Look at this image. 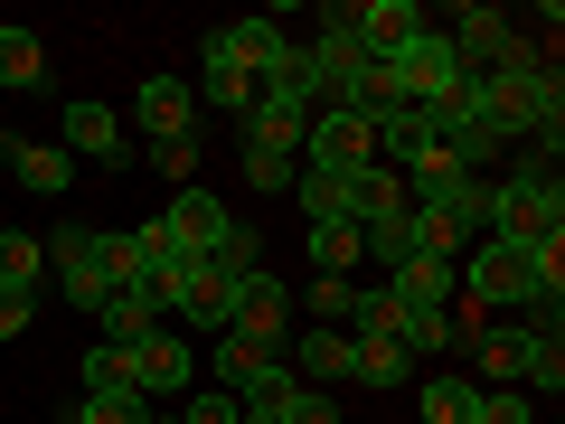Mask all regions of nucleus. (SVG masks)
I'll use <instances>...</instances> for the list:
<instances>
[{
	"mask_svg": "<svg viewBox=\"0 0 565 424\" xmlns=\"http://www.w3.org/2000/svg\"><path fill=\"white\" fill-rule=\"evenodd\" d=\"M490 236L500 245H556L565 236V180L546 161H527L519 180L490 189Z\"/></svg>",
	"mask_w": 565,
	"mask_h": 424,
	"instance_id": "obj_1",
	"label": "nucleus"
},
{
	"mask_svg": "<svg viewBox=\"0 0 565 424\" xmlns=\"http://www.w3.org/2000/svg\"><path fill=\"white\" fill-rule=\"evenodd\" d=\"M386 76H396V104H405V114H424V104H452L471 76H481V66H462V57H452V39H444V29H415V39H405L396 57H386Z\"/></svg>",
	"mask_w": 565,
	"mask_h": 424,
	"instance_id": "obj_2",
	"label": "nucleus"
},
{
	"mask_svg": "<svg viewBox=\"0 0 565 424\" xmlns=\"http://www.w3.org/2000/svg\"><path fill=\"white\" fill-rule=\"evenodd\" d=\"M226 330H236V340H264L282 359V349H292V293H282V274L245 264V274L226 283Z\"/></svg>",
	"mask_w": 565,
	"mask_h": 424,
	"instance_id": "obj_3",
	"label": "nucleus"
},
{
	"mask_svg": "<svg viewBox=\"0 0 565 424\" xmlns=\"http://www.w3.org/2000/svg\"><path fill=\"white\" fill-rule=\"evenodd\" d=\"M255 57H245V39L236 29H207V47H199V85H189V95H199V114L207 104H226V114L245 123V104H255Z\"/></svg>",
	"mask_w": 565,
	"mask_h": 424,
	"instance_id": "obj_4",
	"label": "nucleus"
},
{
	"mask_svg": "<svg viewBox=\"0 0 565 424\" xmlns=\"http://www.w3.org/2000/svg\"><path fill=\"white\" fill-rule=\"evenodd\" d=\"M122 359H132V396L141 405H161V396H189V378H199V359H189V340L180 330H141L132 349H122Z\"/></svg>",
	"mask_w": 565,
	"mask_h": 424,
	"instance_id": "obj_5",
	"label": "nucleus"
},
{
	"mask_svg": "<svg viewBox=\"0 0 565 424\" xmlns=\"http://www.w3.org/2000/svg\"><path fill=\"white\" fill-rule=\"evenodd\" d=\"M161 236L180 245L189 264H207V255H226L236 218H226V199H217V189H180V199H170V218H161Z\"/></svg>",
	"mask_w": 565,
	"mask_h": 424,
	"instance_id": "obj_6",
	"label": "nucleus"
},
{
	"mask_svg": "<svg viewBox=\"0 0 565 424\" xmlns=\"http://www.w3.org/2000/svg\"><path fill=\"white\" fill-rule=\"evenodd\" d=\"M471 311H500V303H527L537 283H527V245H500V236H481L471 245Z\"/></svg>",
	"mask_w": 565,
	"mask_h": 424,
	"instance_id": "obj_7",
	"label": "nucleus"
},
{
	"mask_svg": "<svg viewBox=\"0 0 565 424\" xmlns=\"http://www.w3.org/2000/svg\"><path fill=\"white\" fill-rule=\"evenodd\" d=\"M47 264H57V293L95 321L104 293H114V283H104V264H95V226H57V236H47Z\"/></svg>",
	"mask_w": 565,
	"mask_h": 424,
	"instance_id": "obj_8",
	"label": "nucleus"
},
{
	"mask_svg": "<svg viewBox=\"0 0 565 424\" xmlns=\"http://www.w3.org/2000/svg\"><path fill=\"white\" fill-rule=\"evenodd\" d=\"M57 151H66V161H122V114H114V104H95V95H85V104H57Z\"/></svg>",
	"mask_w": 565,
	"mask_h": 424,
	"instance_id": "obj_9",
	"label": "nucleus"
},
{
	"mask_svg": "<svg viewBox=\"0 0 565 424\" xmlns=\"http://www.w3.org/2000/svg\"><path fill=\"white\" fill-rule=\"evenodd\" d=\"M132 114H141V132H151V141H199V95H189L180 76H141Z\"/></svg>",
	"mask_w": 565,
	"mask_h": 424,
	"instance_id": "obj_10",
	"label": "nucleus"
},
{
	"mask_svg": "<svg viewBox=\"0 0 565 424\" xmlns=\"http://www.w3.org/2000/svg\"><path fill=\"white\" fill-rule=\"evenodd\" d=\"M0 161L20 170V189H39V199H66V189H76V161H66L57 141H20V132H0Z\"/></svg>",
	"mask_w": 565,
	"mask_h": 424,
	"instance_id": "obj_11",
	"label": "nucleus"
},
{
	"mask_svg": "<svg viewBox=\"0 0 565 424\" xmlns=\"http://www.w3.org/2000/svg\"><path fill=\"white\" fill-rule=\"evenodd\" d=\"M141 330H161V293H151V283H114V293H104V311H95V340L132 349Z\"/></svg>",
	"mask_w": 565,
	"mask_h": 424,
	"instance_id": "obj_12",
	"label": "nucleus"
},
{
	"mask_svg": "<svg viewBox=\"0 0 565 424\" xmlns=\"http://www.w3.org/2000/svg\"><path fill=\"white\" fill-rule=\"evenodd\" d=\"M349 29H359L367 57H396V47L424 29V10H415V0H359V10H349Z\"/></svg>",
	"mask_w": 565,
	"mask_h": 424,
	"instance_id": "obj_13",
	"label": "nucleus"
},
{
	"mask_svg": "<svg viewBox=\"0 0 565 424\" xmlns=\"http://www.w3.org/2000/svg\"><path fill=\"white\" fill-rule=\"evenodd\" d=\"M255 104H282V114H321V76H311V57H302V47H282V57L264 66Z\"/></svg>",
	"mask_w": 565,
	"mask_h": 424,
	"instance_id": "obj_14",
	"label": "nucleus"
},
{
	"mask_svg": "<svg viewBox=\"0 0 565 424\" xmlns=\"http://www.w3.org/2000/svg\"><path fill=\"white\" fill-rule=\"evenodd\" d=\"M282 368H292L302 386L349 378V330H321V321H311V330H292V359H282Z\"/></svg>",
	"mask_w": 565,
	"mask_h": 424,
	"instance_id": "obj_15",
	"label": "nucleus"
},
{
	"mask_svg": "<svg viewBox=\"0 0 565 424\" xmlns=\"http://www.w3.org/2000/svg\"><path fill=\"white\" fill-rule=\"evenodd\" d=\"M302 132H311V114H282V104H245V123H236L245 151H282V161H302Z\"/></svg>",
	"mask_w": 565,
	"mask_h": 424,
	"instance_id": "obj_16",
	"label": "nucleus"
},
{
	"mask_svg": "<svg viewBox=\"0 0 565 424\" xmlns=\"http://www.w3.org/2000/svg\"><path fill=\"white\" fill-rule=\"evenodd\" d=\"M39 85H47L39 29H0V95H39Z\"/></svg>",
	"mask_w": 565,
	"mask_h": 424,
	"instance_id": "obj_17",
	"label": "nucleus"
},
{
	"mask_svg": "<svg viewBox=\"0 0 565 424\" xmlns=\"http://www.w3.org/2000/svg\"><path fill=\"white\" fill-rule=\"evenodd\" d=\"M292 405H302V378L274 368L264 386H245V396H236V424H292Z\"/></svg>",
	"mask_w": 565,
	"mask_h": 424,
	"instance_id": "obj_18",
	"label": "nucleus"
},
{
	"mask_svg": "<svg viewBox=\"0 0 565 424\" xmlns=\"http://www.w3.org/2000/svg\"><path fill=\"white\" fill-rule=\"evenodd\" d=\"M292 199H302V218L311 226H330V218H349V170H292Z\"/></svg>",
	"mask_w": 565,
	"mask_h": 424,
	"instance_id": "obj_19",
	"label": "nucleus"
},
{
	"mask_svg": "<svg viewBox=\"0 0 565 424\" xmlns=\"http://www.w3.org/2000/svg\"><path fill=\"white\" fill-rule=\"evenodd\" d=\"M274 368H282V359H274L264 340H236V330L217 340V378H226V396H245V386H264Z\"/></svg>",
	"mask_w": 565,
	"mask_h": 424,
	"instance_id": "obj_20",
	"label": "nucleus"
},
{
	"mask_svg": "<svg viewBox=\"0 0 565 424\" xmlns=\"http://www.w3.org/2000/svg\"><path fill=\"white\" fill-rule=\"evenodd\" d=\"M519 378L556 405V386H565V340H556V330H519Z\"/></svg>",
	"mask_w": 565,
	"mask_h": 424,
	"instance_id": "obj_21",
	"label": "nucleus"
},
{
	"mask_svg": "<svg viewBox=\"0 0 565 424\" xmlns=\"http://www.w3.org/2000/svg\"><path fill=\"white\" fill-rule=\"evenodd\" d=\"M367 255V236L349 218H330V226H311V274H330V283H349V264Z\"/></svg>",
	"mask_w": 565,
	"mask_h": 424,
	"instance_id": "obj_22",
	"label": "nucleus"
},
{
	"mask_svg": "<svg viewBox=\"0 0 565 424\" xmlns=\"http://www.w3.org/2000/svg\"><path fill=\"white\" fill-rule=\"evenodd\" d=\"M349 378H359V386H405L415 359H405L396 340H349Z\"/></svg>",
	"mask_w": 565,
	"mask_h": 424,
	"instance_id": "obj_23",
	"label": "nucleus"
},
{
	"mask_svg": "<svg viewBox=\"0 0 565 424\" xmlns=\"http://www.w3.org/2000/svg\"><path fill=\"white\" fill-rule=\"evenodd\" d=\"M85 396H132V359L114 340H85Z\"/></svg>",
	"mask_w": 565,
	"mask_h": 424,
	"instance_id": "obj_24",
	"label": "nucleus"
},
{
	"mask_svg": "<svg viewBox=\"0 0 565 424\" xmlns=\"http://www.w3.org/2000/svg\"><path fill=\"white\" fill-rule=\"evenodd\" d=\"M424 424H471V405H481V396H471V378H424Z\"/></svg>",
	"mask_w": 565,
	"mask_h": 424,
	"instance_id": "obj_25",
	"label": "nucleus"
},
{
	"mask_svg": "<svg viewBox=\"0 0 565 424\" xmlns=\"http://www.w3.org/2000/svg\"><path fill=\"white\" fill-rule=\"evenodd\" d=\"M39 264H47V245H39V236L0 226V283H39Z\"/></svg>",
	"mask_w": 565,
	"mask_h": 424,
	"instance_id": "obj_26",
	"label": "nucleus"
},
{
	"mask_svg": "<svg viewBox=\"0 0 565 424\" xmlns=\"http://www.w3.org/2000/svg\"><path fill=\"white\" fill-rule=\"evenodd\" d=\"M471 359H481L490 386H509V378H519V330H481V340H471Z\"/></svg>",
	"mask_w": 565,
	"mask_h": 424,
	"instance_id": "obj_27",
	"label": "nucleus"
},
{
	"mask_svg": "<svg viewBox=\"0 0 565 424\" xmlns=\"http://www.w3.org/2000/svg\"><path fill=\"white\" fill-rule=\"evenodd\" d=\"M471 424H537V396H519V386H481Z\"/></svg>",
	"mask_w": 565,
	"mask_h": 424,
	"instance_id": "obj_28",
	"label": "nucleus"
},
{
	"mask_svg": "<svg viewBox=\"0 0 565 424\" xmlns=\"http://www.w3.org/2000/svg\"><path fill=\"white\" fill-rule=\"evenodd\" d=\"M161 405H141V396H85L76 405V424H151Z\"/></svg>",
	"mask_w": 565,
	"mask_h": 424,
	"instance_id": "obj_29",
	"label": "nucleus"
},
{
	"mask_svg": "<svg viewBox=\"0 0 565 424\" xmlns=\"http://www.w3.org/2000/svg\"><path fill=\"white\" fill-rule=\"evenodd\" d=\"M349 311H359V283H330V274H311V321H349Z\"/></svg>",
	"mask_w": 565,
	"mask_h": 424,
	"instance_id": "obj_30",
	"label": "nucleus"
},
{
	"mask_svg": "<svg viewBox=\"0 0 565 424\" xmlns=\"http://www.w3.org/2000/svg\"><path fill=\"white\" fill-rule=\"evenodd\" d=\"M39 321V283H0V340H20Z\"/></svg>",
	"mask_w": 565,
	"mask_h": 424,
	"instance_id": "obj_31",
	"label": "nucleus"
},
{
	"mask_svg": "<svg viewBox=\"0 0 565 424\" xmlns=\"http://www.w3.org/2000/svg\"><path fill=\"white\" fill-rule=\"evenodd\" d=\"M292 170L302 161H282V151H245V189H292Z\"/></svg>",
	"mask_w": 565,
	"mask_h": 424,
	"instance_id": "obj_32",
	"label": "nucleus"
},
{
	"mask_svg": "<svg viewBox=\"0 0 565 424\" xmlns=\"http://www.w3.org/2000/svg\"><path fill=\"white\" fill-rule=\"evenodd\" d=\"M180 424H236V396H226V386H217V396H189Z\"/></svg>",
	"mask_w": 565,
	"mask_h": 424,
	"instance_id": "obj_33",
	"label": "nucleus"
},
{
	"mask_svg": "<svg viewBox=\"0 0 565 424\" xmlns=\"http://www.w3.org/2000/svg\"><path fill=\"white\" fill-rule=\"evenodd\" d=\"M151 161H161L170 180H189V170H199V141H151Z\"/></svg>",
	"mask_w": 565,
	"mask_h": 424,
	"instance_id": "obj_34",
	"label": "nucleus"
},
{
	"mask_svg": "<svg viewBox=\"0 0 565 424\" xmlns=\"http://www.w3.org/2000/svg\"><path fill=\"white\" fill-rule=\"evenodd\" d=\"M292 424H340V405H330L321 386H302V405H292Z\"/></svg>",
	"mask_w": 565,
	"mask_h": 424,
	"instance_id": "obj_35",
	"label": "nucleus"
},
{
	"mask_svg": "<svg viewBox=\"0 0 565 424\" xmlns=\"http://www.w3.org/2000/svg\"><path fill=\"white\" fill-rule=\"evenodd\" d=\"M151 424H180V415H151Z\"/></svg>",
	"mask_w": 565,
	"mask_h": 424,
	"instance_id": "obj_36",
	"label": "nucleus"
}]
</instances>
